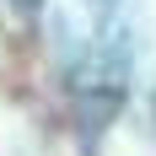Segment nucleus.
<instances>
[{"label": "nucleus", "mask_w": 156, "mask_h": 156, "mask_svg": "<svg viewBox=\"0 0 156 156\" xmlns=\"http://www.w3.org/2000/svg\"><path fill=\"white\" fill-rule=\"evenodd\" d=\"M135 81V16L129 0H81L65 16V97L81 140L97 145L119 119Z\"/></svg>", "instance_id": "1"}, {"label": "nucleus", "mask_w": 156, "mask_h": 156, "mask_svg": "<svg viewBox=\"0 0 156 156\" xmlns=\"http://www.w3.org/2000/svg\"><path fill=\"white\" fill-rule=\"evenodd\" d=\"M11 11H16V16H22V22H32V16L43 11V0H11Z\"/></svg>", "instance_id": "2"}]
</instances>
